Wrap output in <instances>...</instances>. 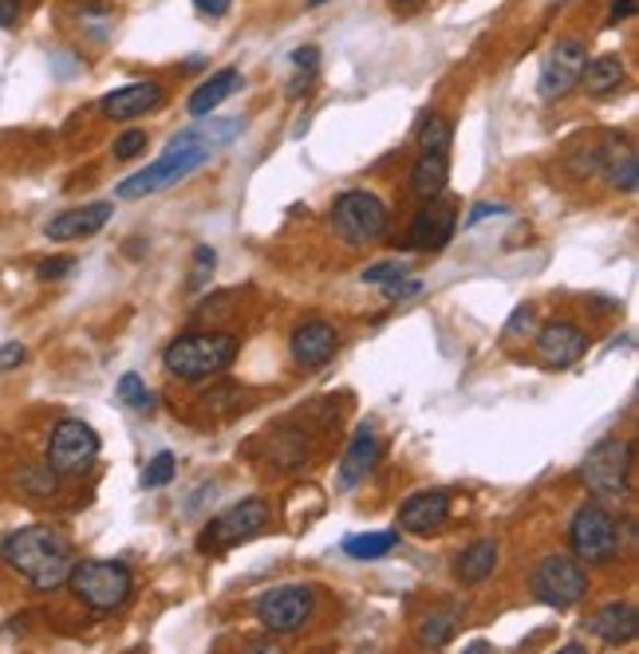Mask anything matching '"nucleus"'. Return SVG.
I'll list each match as a JSON object with an SVG mask.
<instances>
[{
	"label": "nucleus",
	"instance_id": "obj_2",
	"mask_svg": "<svg viewBox=\"0 0 639 654\" xmlns=\"http://www.w3.org/2000/svg\"><path fill=\"white\" fill-rule=\"evenodd\" d=\"M0 560L28 580L36 592H56L68 584L71 576V544L48 525L16 528L4 544H0Z\"/></svg>",
	"mask_w": 639,
	"mask_h": 654
},
{
	"label": "nucleus",
	"instance_id": "obj_6",
	"mask_svg": "<svg viewBox=\"0 0 639 654\" xmlns=\"http://www.w3.org/2000/svg\"><path fill=\"white\" fill-rule=\"evenodd\" d=\"M533 599L545 607H557V611H569L589 596V572L577 557H564V552H552L541 564L533 567Z\"/></svg>",
	"mask_w": 639,
	"mask_h": 654
},
{
	"label": "nucleus",
	"instance_id": "obj_36",
	"mask_svg": "<svg viewBox=\"0 0 639 654\" xmlns=\"http://www.w3.org/2000/svg\"><path fill=\"white\" fill-rule=\"evenodd\" d=\"M71 268H76V256H52V261H39L36 276L39 280H64Z\"/></svg>",
	"mask_w": 639,
	"mask_h": 654
},
{
	"label": "nucleus",
	"instance_id": "obj_20",
	"mask_svg": "<svg viewBox=\"0 0 639 654\" xmlns=\"http://www.w3.org/2000/svg\"><path fill=\"white\" fill-rule=\"evenodd\" d=\"M446 177H450V150H419L411 167V194L419 202H431L446 190Z\"/></svg>",
	"mask_w": 639,
	"mask_h": 654
},
{
	"label": "nucleus",
	"instance_id": "obj_43",
	"mask_svg": "<svg viewBox=\"0 0 639 654\" xmlns=\"http://www.w3.org/2000/svg\"><path fill=\"white\" fill-rule=\"evenodd\" d=\"M308 4H324V0H308Z\"/></svg>",
	"mask_w": 639,
	"mask_h": 654
},
{
	"label": "nucleus",
	"instance_id": "obj_14",
	"mask_svg": "<svg viewBox=\"0 0 639 654\" xmlns=\"http://www.w3.org/2000/svg\"><path fill=\"white\" fill-rule=\"evenodd\" d=\"M335 347H340V332H335L328 320H305L293 332V340H288L293 363H296V367H305V371L324 367V363L335 355Z\"/></svg>",
	"mask_w": 639,
	"mask_h": 654
},
{
	"label": "nucleus",
	"instance_id": "obj_1",
	"mask_svg": "<svg viewBox=\"0 0 639 654\" xmlns=\"http://www.w3.org/2000/svg\"><path fill=\"white\" fill-rule=\"evenodd\" d=\"M241 130H246V118L241 115L197 118L190 130H182V135L170 138L158 162H150L147 170H138V174L127 177V182H118L115 197H123V202H138V197L158 194V190H170L174 182H182V177H190L194 170L206 167L209 158H214V150L229 147Z\"/></svg>",
	"mask_w": 639,
	"mask_h": 654
},
{
	"label": "nucleus",
	"instance_id": "obj_34",
	"mask_svg": "<svg viewBox=\"0 0 639 654\" xmlns=\"http://www.w3.org/2000/svg\"><path fill=\"white\" fill-rule=\"evenodd\" d=\"M147 130H127V135L115 138V158L118 162H130V158H138L142 150H147Z\"/></svg>",
	"mask_w": 639,
	"mask_h": 654
},
{
	"label": "nucleus",
	"instance_id": "obj_5",
	"mask_svg": "<svg viewBox=\"0 0 639 654\" xmlns=\"http://www.w3.org/2000/svg\"><path fill=\"white\" fill-rule=\"evenodd\" d=\"M387 225H391V214H387L384 202L375 194H367V190H347V194L335 197L332 229L347 249H367V244H375L387 233Z\"/></svg>",
	"mask_w": 639,
	"mask_h": 654
},
{
	"label": "nucleus",
	"instance_id": "obj_26",
	"mask_svg": "<svg viewBox=\"0 0 639 654\" xmlns=\"http://www.w3.org/2000/svg\"><path fill=\"white\" fill-rule=\"evenodd\" d=\"M399 544V532H364V537H347L344 552L355 560H379Z\"/></svg>",
	"mask_w": 639,
	"mask_h": 654
},
{
	"label": "nucleus",
	"instance_id": "obj_19",
	"mask_svg": "<svg viewBox=\"0 0 639 654\" xmlns=\"http://www.w3.org/2000/svg\"><path fill=\"white\" fill-rule=\"evenodd\" d=\"M589 631L596 639H601L604 646H628V643H636V635H639V616H636V607L631 604H604L596 616L589 619Z\"/></svg>",
	"mask_w": 639,
	"mask_h": 654
},
{
	"label": "nucleus",
	"instance_id": "obj_28",
	"mask_svg": "<svg viewBox=\"0 0 639 654\" xmlns=\"http://www.w3.org/2000/svg\"><path fill=\"white\" fill-rule=\"evenodd\" d=\"M454 611H438V616H426L423 619V627H419V643L423 646H446L454 639Z\"/></svg>",
	"mask_w": 639,
	"mask_h": 654
},
{
	"label": "nucleus",
	"instance_id": "obj_33",
	"mask_svg": "<svg viewBox=\"0 0 639 654\" xmlns=\"http://www.w3.org/2000/svg\"><path fill=\"white\" fill-rule=\"evenodd\" d=\"M533 320H537V308H533V303H522V308H513V315H510V323H505L502 340L513 343L522 332L529 335V332H533Z\"/></svg>",
	"mask_w": 639,
	"mask_h": 654
},
{
	"label": "nucleus",
	"instance_id": "obj_40",
	"mask_svg": "<svg viewBox=\"0 0 639 654\" xmlns=\"http://www.w3.org/2000/svg\"><path fill=\"white\" fill-rule=\"evenodd\" d=\"M229 4H233V0H194V9L202 12V16H226Z\"/></svg>",
	"mask_w": 639,
	"mask_h": 654
},
{
	"label": "nucleus",
	"instance_id": "obj_27",
	"mask_svg": "<svg viewBox=\"0 0 639 654\" xmlns=\"http://www.w3.org/2000/svg\"><path fill=\"white\" fill-rule=\"evenodd\" d=\"M414 142H419V150H450V142H454L450 118L423 115V123H419V130H414Z\"/></svg>",
	"mask_w": 639,
	"mask_h": 654
},
{
	"label": "nucleus",
	"instance_id": "obj_4",
	"mask_svg": "<svg viewBox=\"0 0 639 654\" xmlns=\"http://www.w3.org/2000/svg\"><path fill=\"white\" fill-rule=\"evenodd\" d=\"M68 584L79 604L91 607V611H115L135 592L130 567L118 564V560H79V564H71Z\"/></svg>",
	"mask_w": 639,
	"mask_h": 654
},
{
	"label": "nucleus",
	"instance_id": "obj_30",
	"mask_svg": "<svg viewBox=\"0 0 639 654\" xmlns=\"http://www.w3.org/2000/svg\"><path fill=\"white\" fill-rule=\"evenodd\" d=\"M174 469H178L174 454H170V449H162V454H155V458H150L147 473H142V485H147V489L170 485V481H174Z\"/></svg>",
	"mask_w": 639,
	"mask_h": 654
},
{
	"label": "nucleus",
	"instance_id": "obj_23",
	"mask_svg": "<svg viewBox=\"0 0 639 654\" xmlns=\"http://www.w3.org/2000/svg\"><path fill=\"white\" fill-rule=\"evenodd\" d=\"M493 567H498V544H493V540H473V544L463 548L458 560H454V576L463 580L466 587H473V584H486V580L493 576Z\"/></svg>",
	"mask_w": 639,
	"mask_h": 654
},
{
	"label": "nucleus",
	"instance_id": "obj_13",
	"mask_svg": "<svg viewBox=\"0 0 639 654\" xmlns=\"http://www.w3.org/2000/svg\"><path fill=\"white\" fill-rule=\"evenodd\" d=\"M454 229H458L454 202H443V194L431 197L411 221V249H419V253H443L446 244H450Z\"/></svg>",
	"mask_w": 639,
	"mask_h": 654
},
{
	"label": "nucleus",
	"instance_id": "obj_37",
	"mask_svg": "<svg viewBox=\"0 0 639 654\" xmlns=\"http://www.w3.org/2000/svg\"><path fill=\"white\" fill-rule=\"evenodd\" d=\"M419 292H423V280H407V276H395V280L384 284L387 300H407V296H419Z\"/></svg>",
	"mask_w": 639,
	"mask_h": 654
},
{
	"label": "nucleus",
	"instance_id": "obj_31",
	"mask_svg": "<svg viewBox=\"0 0 639 654\" xmlns=\"http://www.w3.org/2000/svg\"><path fill=\"white\" fill-rule=\"evenodd\" d=\"M20 485L32 489V493H39V497H52V493H56V469H52V466H32V469H24V478H20Z\"/></svg>",
	"mask_w": 639,
	"mask_h": 654
},
{
	"label": "nucleus",
	"instance_id": "obj_8",
	"mask_svg": "<svg viewBox=\"0 0 639 654\" xmlns=\"http://www.w3.org/2000/svg\"><path fill=\"white\" fill-rule=\"evenodd\" d=\"M631 466H636V449L624 438H604L589 449L581 478L596 497H628Z\"/></svg>",
	"mask_w": 639,
	"mask_h": 654
},
{
	"label": "nucleus",
	"instance_id": "obj_15",
	"mask_svg": "<svg viewBox=\"0 0 639 654\" xmlns=\"http://www.w3.org/2000/svg\"><path fill=\"white\" fill-rule=\"evenodd\" d=\"M584 352H589V335L569 320H552L537 332V355L549 367H572Z\"/></svg>",
	"mask_w": 639,
	"mask_h": 654
},
{
	"label": "nucleus",
	"instance_id": "obj_10",
	"mask_svg": "<svg viewBox=\"0 0 639 654\" xmlns=\"http://www.w3.org/2000/svg\"><path fill=\"white\" fill-rule=\"evenodd\" d=\"M99 458V434L91 431L88 422L64 418L52 426L48 438V466L56 469V478H79L88 473Z\"/></svg>",
	"mask_w": 639,
	"mask_h": 654
},
{
	"label": "nucleus",
	"instance_id": "obj_11",
	"mask_svg": "<svg viewBox=\"0 0 639 654\" xmlns=\"http://www.w3.org/2000/svg\"><path fill=\"white\" fill-rule=\"evenodd\" d=\"M261 528H269V505L261 497H246L241 505L226 508L221 517L209 520V528L202 532L197 548H202V552H226V548L253 540Z\"/></svg>",
	"mask_w": 639,
	"mask_h": 654
},
{
	"label": "nucleus",
	"instance_id": "obj_35",
	"mask_svg": "<svg viewBox=\"0 0 639 654\" xmlns=\"http://www.w3.org/2000/svg\"><path fill=\"white\" fill-rule=\"evenodd\" d=\"M395 276H407V261H379L372 268H364V284H379V288L387 280H395Z\"/></svg>",
	"mask_w": 639,
	"mask_h": 654
},
{
	"label": "nucleus",
	"instance_id": "obj_12",
	"mask_svg": "<svg viewBox=\"0 0 639 654\" xmlns=\"http://www.w3.org/2000/svg\"><path fill=\"white\" fill-rule=\"evenodd\" d=\"M584 59H589V48H584V39H561L557 48L545 56L541 64V76H537V95L545 103L552 99H564L577 83H581V68Z\"/></svg>",
	"mask_w": 639,
	"mask_h": 654
},
{
	"label": "nucleus",
	"instance_id": "obj_7",
	"mask_svg": "<svg viewBox=\"0 0 639 654\" xmlns=\"http://www.w3.org/2000/svg\"><path fill=\"white\" fill-rule=\"evenodd\" d=\"M569 544L581 564H612L620 552V525L604 505H584L569 525Z\"/></svg>",
	"mask_w": 639,
	"mask_h": 654
},
{
	"label": "nucleus",
	"instance_id": "obj_42",
	"mask_svg": "<svg viewBox=\"0 0 639 654\" xmlns=\"http://www.w3.org/2000/svg\"><path fill=\"white\" fill-rule=\"evenodd\" d=\"M631 12H636V0H616V4H612L608 24H620V20H628Z\"/></svg>",
	"mask_w": 639,
	"mask_h": 654
},
{
	"label": "nucleus",
	"instance_id": "obj_18",
	"mask_svg": "<svg viewBox=\"0 0 639 654\" xmlns=\"http://www.w3.org/2000/svg\"><path fill=\"white\" fill-rule=\"evenodd\" d=\"M107 221H111L107 202H91V206L56 214L44 225V237H48V241H83V237H95Z\"/></svg>",
	"mask_w": 639,
	"mask_h": 654
},
{
	"label": "nucleus",
	"instance_id": "obj_17",
	"mask_svg": "<svg viewBox=\"0 0 639 654\" xmlns=\"http://www.w3.org/2000/svg\"><path fill=\"white\" fill-rule=\"evenodd\" d=\"M162 88H158L155 79H147V83H127V88H115L111 95H103V103H99V111H103V118H111V123H127V118H142L150 115V111L162 107Z\"/></svg>",
	"mask_w": 639,
	"mask_h": 654
},
{
	"label": "nucleus",
	"instance_id": "obj_32",
	"mask_svg": "<svg viewBox=\"0 0 639 654\" xmlns=\"http://www.w3.org/2000/svg\"><path fill=\"white\" fill-rule=\"evenodd\" d=\"M214 264H217V253L209 249V244H197L194 249V268H190V288H206V280H209V273H214Z\"/></svg>",
	"mask_w": 639,
	"mask_h": 654
},
{
	"label": "nucleus",
	"instance_id": "obj_29",
	"mask_svg": "<svg viewBox=\"0 0 639 654\" xmlns=\"http://www.w3.org/2000/svg\"><path fill=\"white\" fill-rule=\"evenodd\" d=\"M115 391H118V402H123V406H130V411H150V391L142 387V379H138L135 371L123 375Z\"/></svg>",
	"mask_w": 639,
	"mask_h": 654
},
{
	"label": "nucleus",
	"instance_id": "obj_38",
	"mask_svg": "<svg viewBox=\"0 0 639 654\" xmlns=\"http://www.w3.org/2000/svg\"><path fill=\"white\" fill-rule=\"evenodd\" d=\"M24 343L20 340H12V343H4V347H0V371H16L20 363H24Z\"/></svg>",
	"mask_w": 639,
	"mask_h": 654
},
{
	"label": "nucleus",
	"instance_id": "obj_39",
	"mask_svg": "<svg viewBox=\"0 0 639 654\" xmlns=\"http://www.w3.org/2000/svg\"><path fill=\"white\" fill-rule=\"evenodd\" d=\"M502 214H510V206H486V202H482V206H473V214L470 217H466V229H473V225H478V221H486V217H502Z\"/></svg>",
	"mask_w": 639,
	"mask_h": 654
},
{
	"label": "nucleus",
	"instance_id": "obj_25",
	"mask_svg": "<svg viewBox=\"0 0 639 654\" xmlns=\"http://www.w3.org/2000/svg\"><path fill=\"white\" fill-rule=\"evenodd\" d=\"M608 182L624 194H631L639 182V170H636V150L624 147V142H612V162H608Z\"/></svg>",
	"mask_w": 639,
	"mask_h": 654
},
{
	"label": "nucleus",
	"instance_id": "obj_9",
	"mask_svg": "<svg viewBox=\"0 0 639 654\" xmlns=\"http://www.w3.org/2000/svg\"><path fill=\"white\" fill-rule=\"evenodd\" d=\"M312 607H316L312 587L281 584V587H269L265 596L256 599L253 616H256V623L265 627L269 635H296V631L312 619Z\"/></svg>",
	"mask_w": 639,
	"mask_h": 654
},
{
	"label": "nucleus",
	"instance_id": "obj_16",
	"mask_svg": "<svg viewBox=\"0 0 639 654\" xmlns=\"http://www.w3.org/2000/svg\"><path fill=\"white\" fill-rule=\"evenodd\" d=\"M446 517H450V497L443 489H426V493L407 497V505L399 508V528L411 537H431L446 525Z\"/></svg>",
	"mask_w": 639,
	"mask_h": 654
},
{
	"label": "nucleus",
	"instance_id": "obj_41",
	"mask_svg": "<svg viewBox=\"0 0 639 654\" xmlns=\"http://www.w3.org/2000/svg\"><path fill=\"white\" fill-rule=\"evenodd\" d=\"M20 16V0H0V28H12Z\"/></svg>",
	"mask_w": 639,
	"mask_h": 654
},
{
	"label": "nucleus",
	"instance_id": "obj_22",
	"mask_svg": "<svg viewBox=\"0 0 639 654\" xmlns=\"http://www.w3.org/2000/svg\"><path fill=\"white\" fill-rule=\"evenodd\" d=\"M241 88V71L237 68H221V71H214V76L202 83V88H194V95H190V115L194 118H206L209 111H217L221 103H226L233 91Z\"/></svg>",
	"mask_w": 639,
	"mask_h": 654
},
{
	"label": "nucleus",
	"instance_id": "obj_21",
	"mask_svg": "<svg viewBox=\"0 0 639 654\" xmlns=\"http://www.w3.org/2000/svg\"><path fill=\"white\" fill-rule=\"evenodd\" d=\"M375 454H379V438H375L372 426H360V431H355V438H352V446H347L344 461H340L335 485H340V489H355V485H360V481L372 473Z\"/></svg>",
	"mask_w": 639,
	"mask_h": 654
},
{
	"label": "nucleus",
	"instance_id": "obj_3",
	"mask_svg": "<svg viewBox=\"0 0 639 654\" xmlns=\"http://www.w3.org/2000/svg\"><path fill=\"white\" fill-rule=\"evenodd\" d=\"M237 359V335L229 332H190L178 335L162 352L167 371L182 382H206L217 379L221 371H229Z\"/></svg>",
	"mask_w": 639,
	"mask_h": 654
},
{
	"label": "nucleus",
	"instance_id": "obj_24",
	"mask_svg": "<svg viewBox=\"0 0 639 654\" xmlns=\"http://www.w3.org/2000/svg\"><path fill=\"white\" fill-rule=\"evenodd\" d=\"M624 83V59L620 56H596V59H584L581 68V83L589 95H608Z\"/></svg>",
	"mask_w": 639,
	"mask_h": 654
}]
</instances>
